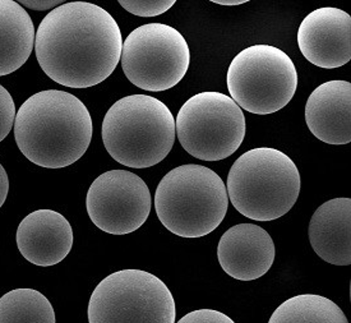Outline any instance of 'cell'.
I'll use <instances>...</instances> for the list:
<instances>
[{"label":"cell","mask_w":351,"mask_h":323,"mask_svg":"<svg viewBox=\"0 0 351 323\" xmlns=\"http://www.w3.org/2000/svg\"><path fill=\"white\" fill-rule=\"evenodd\" d=\"M123 37L108 10L71 1L51 10L35 36L37 62L56 84L90 88L109 78L119 64Z\"/></svg>","instance_id":"cell-1"},{"label":"cell","mask_w":351,"mask_h":323,"mask_svg":"<svg viewBox=\"0 0 351 323\" xmlns=\"http://www.w3.org/2000/svg\"><path fill=\"white\" fill-rule=\"evenodd\" d=\"M93 118L84 102L60 90L35 93L21 105L14 139L37 167L62 169L84 156L91 143Z\"/></svg>","instance_id":"cell-2"},{"label":"cell","mask_w":351,"mask_h":323,"mask_svg":"<svg viewBox=\"0 0 351 323\" xmlns=\"http://www.w3.org/2000/svg\"><path fill=\"white\" fill-rule=\"evenodd\" d=\"M104 146L117 163L132 169L160 164L176 142V120L167 105L148 95L112 104L102 120Z\"/></svg>","instance_id":"cell-3"},{"label":"cell","mask_w":351,"mask_h":323,"mask_svg":"<svg viewBox=\"0 0 351 323\" xmlns=\"http://www.w3.org/2000/svg\"><path fill=\"white\" fill-rule=\"evenodd\" d=\"M302 188L295 163L282 151L258 147L232 164L226 191L234 208L254 222H274L296 204Z\"/></svg>","instance_id":"cell-4"},{"label":"cell","mask_w":351,"mask_h":323,"mask_svg":"<svg viewBox=\"0 0 351 323\" xmlns=\"http://www.w3.org/2000/svg\"><path fill=\"white\" fill-rule=\"evenodd\" d=\"M229 207L225 183L204 165L170 170L158 183L155 210L167 230L182 238H202L216 230Z\"/></svg>","instance_id":"cell-5"},{"label":"cell","mask_w":351,"mask_h":323,"mask_svg":"<svg viewBox=\"0 0 351 323\" xmlns=\"http://www.w3.org/2000/svg\"><path fill=\"white\" fill-rule=\"evenodd\" d=\"M228 90L237 105L252 114L281 110L294 97L298 72L285 51L271 45H253L231 60Z\"/></svg>","instance_id":"cell-6"},{"label":"cell","mask_w":351,"mask_h":323,"mask_svg":"<svg viewBox=\"0 0 351 323\" xmlns=\"http://www.w3.org/2000/svg\"><path fill=\"white\" fill-rule=\"evenodd\" d=\"M88 323H176V300L167 284L142 270H121L95 287Z\"/></svg>","instance_id":"cell-7"},{"label":"cell","mask_w":351,"mask_h":323,"mask_svg":"<svg viewBox=\"0 0 351 323\" xmlns=\"http://www.w3.org/2000/svg\"><path fill=\"white\" fill-rule=\"evenodd\" d=\"M245 132V117L237 102L215 91L188 99L176 120V134L182 147L204 161L230 157L241 147Z\"/></svg>","instance_id":"cell-8"},{"label":"cell","mask_w":351,"mask_h":323,"mask_svg":"<svg viewBox=\"0 0 351 323\" xmlns=\"http://www.w3.org/2000/svg\"><path fill=\"white\" fill-rule=\"evenodd\" d=\"M121 68L130 84L145 91L173 88L188 72L191 51L184 36L164 23L133 29L121 49Z\"/></svg>","instance_id":"cell-9"},{"label":"cell","mask_w":351,"mask_h":323,"mask_svg":"<svg viewBox=\"0 0 351 323\" xmlns=\"http://www.w3.org/2000/svg\"><path fill=\"white\" fill-rule=\"evenodd\" d=\"M151 193L146 182L128 170H110L93 180L86 207L91 222L112 235H125L147 222Z\"/></svg>","instance_id":"cell-10"},{"label":"cell","mask_w":351,"mask_h":323,"mask_svg":"<svg viewBox=\"0 0 351 323\" xmlns=\"http://www.w3.org/2000/svg\"><path fill=\"white\" fill-rule=\"evenodd\" d=\"M305 59L324 69H336L351 59V17L345 10L324 7L311 12L298 29Z\"/></svg>","instance_id":"cell-11"},{"label":"cell","mask_w":351,"mask_h":323,"mask_svg":"<svg viewBox=\"0 0 351 323\" xmlns=\"http://www.w3.org/2000/svg\"><path fill=\"white\" fill-rule=\"evenodd\" d=\"M276 257L275 243L256 224H238L222 234L217 246L220 266L239 281H254L265 276Z\"/></svg>","instance_id":"cell-12"},{"label":"cell","mask_w":351,"mask_h":323,"mask_svg":"<svg viewBox=\"0 0 351 323\" xmlns=\"http://www.w3.org/2000/svg\"><path fill=\"white\" fill-rule=\"evenodd\" d=\"M16 239L21 254L28 262L50 267L60 263L72 250L73 230L62 213L37 210L21 222Z\"/></svg>","instance_id":"cell-13"},{"label":"cell","mask_w":351,"mask_h":323,"mask_svg":"<svg viewBox=\"0 0 351 323\" xmlns=\"http://www.w3.org/2000/svg\"><path fill=\"white\" fill-rule=\"evenodd\" d=\"M305 123L315 139L328 145L351 142V84H319L305 104Z\"/></svg>","instance_id":"cell-14"},{"label":"cell","mask_w":351,"mask_h":323,"mask_svg":"<svg viewBox=\"0 0 351 323\" xmlns=\"http://www.w3.org/2000/svg\"><path fill=\"white\" fill-rule=\"evenodd\" d=\"M312 248L335 266L351 263V200L335 198L321 204L309 222Z\"/></svg>","instance_id":"cell-15"},{"label":"cell","mask_w":351,"mask_h":323,"mask_svg":"<svg viewBox=\"0 0 351 323\" xmlns=\"http://www.w3.org/2000/svg\"><path fill=\"white\" fill-rule=\"evenodd\" d=\"M34 22L13 0H0V77L19 71L35 44Z\"/></svg>","instance_id":"cell-16"},{"label":"cell","mask_w":351,"mask_h":323,"mask_svg":"<svg viewBox=\"0 0 351 323\" xmlns=\"http://www.w3.org/2000/svg\"><path fill=\"white\" fill-rule=\"evenodd\" d=\"M268 323H349L341 308L326 296L300 294L278 305Z\"/></svg>","instance_id":"cell-17"},{"label":"cell","mask_w":351,"mask_h":323,"mask_svg":"<svg viewBox=\"0 0 351 323\" xmlns=\"http://www.w3.org/2000/svg\"><path fill=\"white\" fill-rule=\"evenodd\" d=\"M47 296L34 289H14L0 298V323H56Z\"/></svg>","instance_id":"cell-18"},{"label":"cell","mask_w":351,"mask_h":323,"mask_svg":"<svg viewBox=\"0 0 351 323\" xmlns=\"http://www.w3.org/2000/svg\"><path fill=\"white\" fill-rule=\"evenodd\" d=\"M119 4L137 17L151 19L164 14L176 4V0H121Z\"/></svg>","instance_id":"cell-19"},{"label":"cell","mask_w":351,"mask_h":323,"mask_svg":"<svg viewBox=\"0 0 351 323\" xmlns=\"http://www.w3.org/2000/svg\"><path fill=\"white\" fill-rule=\"evenodd\" d=\"M16 105L13 97L0 84V142L10 134L16 119Z\"/></svg>","instance_id":"cell-20"},{"label":"cell","mask_w":351,"mask_h":323,"mask_svg":"<svg viewBox=\"0 0 351 323\" xmlns=\"http://www.w3.org/2000/svg\"><path fill=\"white\" fill-rule=\"evenodd\" d=\"M176 323H235L229 315L215 309H197L183 315Z\"/></svg>","instance_id":"cell-21"},{"label":"cell","mask_w":351,"mask_h":323,"mask_svg":"<svg viewBox=\"0 0 351 323\" xmlns=\"http://www.w3.org/2000/svg\"><path fill=\"white\" fill-rule=\"evenodd\" d=\"M63 4V0H21V5L32 10H56Z\"/></svg>","instance_id":"cell-22"},{"label":"cell","mask_w":351,"mask_h":323,"mask_svg":"<svg viewBox=\"0 0 351 323\" xmlns=\"http://www.w3.org/2000/svg\"><path fill=\"white\" fill-rule=\"evenodd\" d=\"M8 192H10V179L7 176V171L0 164V207L5 202V200L8 197Z\"/></svg>","instance_id":"cell-23"},{"label":"cell","mask_w":351,"mask_h":323,"mask_svg":"<svg viewBox=\"0 0 351 323\" xmlns=\"http://www.w3.org/2000/svg\"><path fill=\"white\" fill-rule=\"evenodd\" d=\"M215 4L225 5V7H234V5H241L248 3V0H213Z\"/></svg>","instance_id":"cell-24"}]
</instances>
